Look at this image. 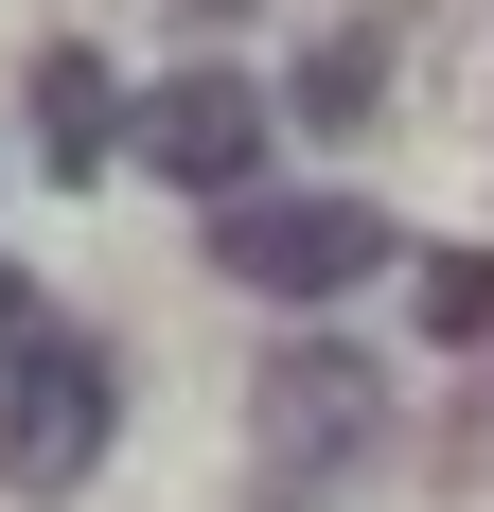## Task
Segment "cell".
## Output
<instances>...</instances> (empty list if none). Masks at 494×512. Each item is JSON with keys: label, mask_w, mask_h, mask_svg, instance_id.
Returning <instances> with one entry per match:
<instances>
[{"label": "cell", "mask_w": 494, "mask_h": 512, "mask_svg": "<svg viewBox=\"0 0 494 512\" xmlns=\"http://www.w3.org/2000/svg\"><path fill=\"white\" fill-rule=\"evenodd\" d=\"M106 424H124L106 354L36 301V283H18V265H0V477H36V495H53V477L106 460Z\"/></svg>", "instance_id": "1"}, {"label": "cell", "mask_w": 494, "mask_h": 512, "mask_svg": "<svg viewBox=\"0 0 494 512\" xmlns=\"http://www.w3.org/2000/svg\"><path fill=\"white\" fill-rule=\"evenodd\" d=\"M124 142H142L177 195H247V159H265V89H247V71H177L159 106H124Z\"/></svg>", "instance_id": "4"}, {"label": "cell", "mask_w": 494, "mask_h": 512, "mask_svg": "<svg viewBox=\"0 0 494 512\" xmlns=\"http://www.w3.org/2000/svg\"><path fill=\"white\" fill-rule=\"evenodd\" d=\"M247 407H265V460L283 477H371V442H389V389H371L353 336H283Z\"/></svg>", "instance_id": "3"}, {"label": "cell", "mask_w": 494, "mask_h": 512, "mask_svg": "<svg viewBox=\"0 0 494 512\" xmlns=\"http://www.w3.org/2000/svg\"><path fill=\"white\" fill-rule=\"evenodd\" d=\"M371 106H389V36L353 18V36H318V53H300V124H318V142H353Z\"/></svg>", "instance_id": "5"}, {"label": "cell", "mask_w": 494, "mask_h": 512, "mask_svg": "<svg viewBox=\"0 0 494 512\" xmlns=\"http://www.w3.org/2000/svg\"><path fill=\"white\" fill-rule=\"evenodd\" d=\"M212 265L265 283V301H336L389 265V212L371 195H212Z\"/></svg>", "instance_id": "2"}, {"label": "cell", "mask_w": 494, "mask_h": 512, "mask_svg": "<svg viewBox=\"0 0 494 512\" xmlns=\"http://www.w3.org/2000/svg\"><path fill=\"white\" fill-rule=\"evenodd\" d=\"M36 142H53V177H89V159L124 142V89H106L89 53H53V71H36Z\"/></svg>", "instance_id": "6"}, {"label": "cell", "mask_w": 494, "mask_h": 512, "mask_svg": "<svg viewBox=\"0 0 494 512\" xmlns=\"http://www.w3.org/2000/svg\"><path fill=\"white\" fill-rule=\"evenodd\" d=\"M406 301H424V336H494V265H477V248H424Z\"/></svg>", "instance_id": "7"}, {"label": "cell", "mask_w": 494, "mask_h": 512, "mask_svg": "<svg viewBox=\"0 0 494 512\" xmlns=\"http://www.w3.org/2000/svg\"><path fill=\"white\" fill-rule=\"evenodd\" d=\"M195 18H212V36H230V18H247V0H195Z\"/></svg>", "instance_id": "8"}]
</instances>
